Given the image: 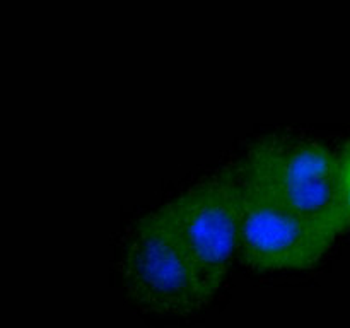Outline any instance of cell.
<instances>
[{
	"label": "cell",
	"mask_w": 350,
	"mask_h": 328,
	"mask_svg": "<svg viewBox=\"0 0 350 328\" xmlns=\"http://www.w3.org/2000/svg\"><path fill=\"white\" fill-rule=\"evenodd\" d=\"M133 306L159 316H191L212 301L166 205L126 228L118 260Z\"/></svg>",
	"instance_id": "1"
},
{
	"label": "cell",
	"mask_w": 350,
	"mask_h": 328,
	"mask_svg": "<svg viewBox=\"0 0 350 328\" xmlns=\"http://www.w3.org/2000/svg\"><path fill=\"white\" fill-rule=\"evenodd\" d=\"M245 173L337 238L349 228L338 154L321 142L291 133L263 135L239 161Z\"/></svg>",
	"instance_id": "2"
},
{
	"label": "cell",
	"mask_w": 350,
	"mask_h": 328,
	"mask_svg": "<svg viewBox=\"0 0 350 328\" xmlns=\"http://www.w3.org/2000/svg\"><path fill=\"white\" fill-rule=\"evenodd\" d=\"M164 205L214 299L239 251L241 178L238 161L202 176Z\"/></svg>",
	"instance_id": "3"
},
{
	"label": "cell",
	"mask_w": 350,
	"mask_h": 328,
	"mask_svg": "<svg viewBox=\"0 0 350 328\" xmlns=\"http://www.w3.org/2000/svg\"><path fill=\"white\" fill-rule=\"evenodd\" d=\"M239 178L241 229L238 258L243 265L256 273L306 270L317 265L337 238L253 180L241 164Z\"/></svg>",
	"instance_id": "4"
},
{
	"label": "cell",
	"mask_w": 350,
	"mask_h": 328,
	"mask_svg": "<svg viewBox=\"0 0 350 328\" xmlns=\"http://www.w3.org/2000/svg\"><path fill=\"white\" fill-rule=\"evenodd\" d=\"M338 154V166H340V184L342 195H344V204L347 208V214L350 217V140H345L342 144Z\"/></svg>",
	"instance_id": "5"
}]
</instances>
